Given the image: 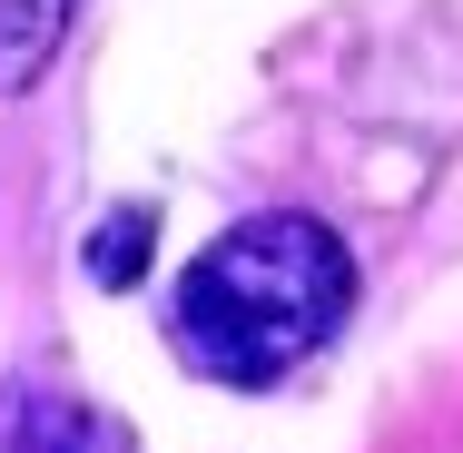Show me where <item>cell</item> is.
Listing matches in <instances>:
<instances>
[{"instance_id":"277c9868","label":"cell","mask_w":463,"mask_h":453,"mask_svg":"<svg viewBox=\"0 0 463 453\" xmlns=\"http://www.w3.org/2000/svg\"><path fill=\"white\" fill-rule=\"evenodd\" d=\"M148 237H158V207H118V217H99V227H90V257H80V267L118 296V286L148 276Z\"/></svg>"},{"instance_id":"6da1fadb","label":"cell","mask_w":463,"mask_h":453,"mask_svg":"<svg viewBox=\"0 0 463 453\" xmlns=\"http://www.w3.org/2000/svg\"><path fill=\"white\" fill-rule=\"evenodd\" d=\"M345 306H355L345 237L306 207H267L187 257L178 296H168V345L207 384L267 394L345 326Z\"/></svg>"},{"instance_id":"7a4b0ae2","label":"cell","mask_w":463,"mask_h":453,"mask_svg":"<svg viewBox=\"0 0 463 453\" xmlns=\"http://www.w3.org/2000/svg\"><path fill=\"white\" fill-rule=\"evenodd\" d=\"M70 10H80V0H0V80H10V90H30V80L60 60Z\"/></svg>"},{"instance_id":"3957f363","label":"cell","mask_w":463,"mask_h":453,"mask_svg":"<svg viewBox=\"0 0 463 453\" xmlns=\"http://www.w3.org/2000/svg\"><path fill=\"white\" fill-rule=\"evenodd\" d=\"M0 453H118V434H99L90 414H80V404H60V394H30V404H10Z\"/></svg>"}]
</instances>
